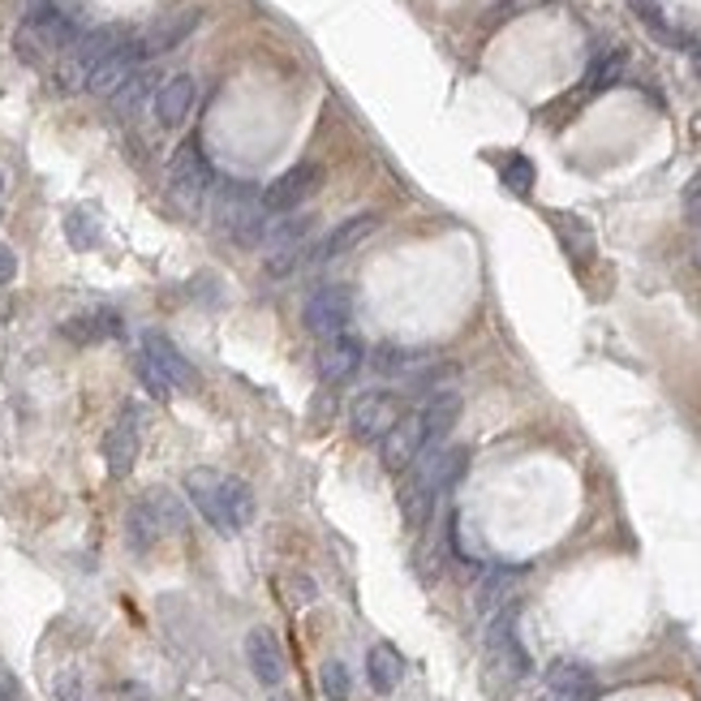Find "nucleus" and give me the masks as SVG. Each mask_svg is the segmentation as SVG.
<instances>
[{
    "mask_svg": "<svg viewBox=\"0 0 701 701\" xmlns=\"http://www.w3.org/2000/svg\"><path fill=\"white\" fill-rule=\"evenodd\" d=\"M186 495L199 508V516L219 534H237L254 521V495L241 478H224L215 470H194L186 478Z\"/></svg>",
    "mask_w": 701,
    "mask_h": 701,
    "instance_id": "f257e3e1",
    "label": "nucleus"
},
{
    "mask_svg": "<svg viewBox=\"0 0 701 701\" xmlns=\"http://www.w3.org/2000/svg\"><path fill=\"white\" fill-rule=\"evenodd\" d=\"M215 224L237 241V246H263L268 237V224H272V211L263 207V194L241 186V181H228L219 194H215Z\"/></svg>",
    "mask_w": 701,
    "mask_h": 701,
    "instance_id": "f03ea898",
    "label": "nucleus"
},
{
    "mask_svg": "<svg viewBox=\"0 0 701 701\" xmlns=\"http://www.w3.org/2000/svg\"><path fill=\"white\" fill-rule=\"evenodd\" d=\"M487 658H491L495 672L503 676V685H516L530 672L525 645L516 637V603H508L503 611H495L491 620H487Z\"/></svg>",
    "mask_w": 701,
    "mask_h": 701,
    "instance_id": "7ed1b4c3",
    "label": "nucleus"
},
{
    "mask_svg": "<svg viewBox=\"0 0 701 701\" xmlns=\"http://www.w3.org/2000/svg\"><path fill=\"white\" fill-rule=\"evenodd\" d=\"M301 319L306 328L319 336V341H332V336H345L353 319V297L345 284H319L306 306H301Z\"/></svg>",
    "mask_w": 701,
    "mask_h": 701,
    "instance_id": "20e7f679",
    "label": "nucleus"
},
{
    "mask_svg": "<svg viewBox=\"0 0 701 701\" xmlns=\"http://www.w3.org/2000/svg\"><path fill=\"white\" fill-rule=\"evenodd\" d=\"M168 186H173V194H177L186 207H199L211 194L215 173H211L207 155H203L199 142H181V146H177V155H173V164H168Z\"/></svg>",
    "mask_w": 701,
    "mask_h": 701,
    "instance_id": "39448f33",
    "label": "nucleus"
},
{
    "mask_svg": "<svg viewBox=\"0 0 701 701\" xmlns=\"http://www.w3.org/2000/svg\"><path fill=\"white\" fill-rule=\"evenodd\" d=\"M319 190H323V168H319L314 159H301V164H293L284 177H276V181L263 190V207L272 211V215L301 211Z\"/></svg>",
    "mask_w": 701,
    "mask_h": 701,
    "instance_id": "423d86ee",
    "label": "nucleus"
},
{
    "mask_svg": "<svg viewBox=\"0 0 701 701\" xmlns=\"http://www.w3.org/2000/svg\"><path fill=\"white\" fill-rule=\"evenodd\" d=\"M396 421H401V396H396V392H388V388H370V392L353 396L349 426H353V435H357V439L379 443Z\"/></svg>",
    "mask_w": 701,
    "mask_h": 701,
    "instance_id": "0eeeda50",
    "label": "nucleus"
},
{
    "mask_svg": "<svg viewBox=\"0 0 701 701\" xmlns=\"http://www.w3.org/2000/svg\"><path fill=\"white\" fill-rule=\"evenodd\" d=\"M421 448H430V435H426V426H421V414H401V421L379 439V456H383V465L392 470V474H405L414 461L421 456Z\"/></svg>",
    "mask_w": 701,
    "mask_h": 701,
    "instance_id": "6e6552de",
    "label": "nucleus"
},
{
    "mask_svg": "<svg viewBox=\"0 0 701 701\" xmlns=\"http://www.w3.org/2000/svg\"><path fill=\"white\" fill-rule=\"evenodd\" d=\"M142 44L134 39V35H126L121 39V48L112 52V57H104L95 70H91V78H86V91L91 95H104V99H112L130 78H134V70H142Z\"/></svg>",
    "mask_w": 701,
    "mask_h": 701,
    "instance_id": "1a4fd4ad",
    "label": "nucleus"
},
{
    "mask_svg": "<svg viewBox=\"0 0 701 701\" xmlns=\"http://www.w3.org/2000/svg\"><path fill=\"white\" fill-rule=\"evenodd\" d=\"M139 443H142V418L134 405H126L121 409V418L112 421V430L104 435V461H108V470L121 478V474H130L134 470V461H139Z\"/></svg>",
    "mask_w": 701,
    "mask_h": 701,
    "instance_id": "9d476101",
    "label": "nucleus"
},
{
    "mask_svg": "<svg viewBox=\"0 0 701 701\" xmlns=\"http://www.w3.org/2000/svg\"><path fill=\"white\" fill-rule=\"evenodd\" d=\"M375 228H379V215H375V211H357V215H349V219H341V224H336L319 246H310L306 268H310V263H332V259L349 254L353 246H361Z\"/></svg>",
    "mask_w": 701,
    "mask_h": 701,
    "instance_id": "9b49d317",
    "label": "nucleus"
},
{
    "mask_svg": "<svg viewBox=\"0 0 701 701\" xmlns=\"http://www.w3.org/2000/svg\"><path fill=\"white\" fill-rule=\"evenodd\" d=\"M142 361L177 392V388H190V379H194V370H190V361H186V353L177 349L164 332H146L142 336Z\"/></svg>",
    "mask_w": 701,
    "mask_h": 701,
    "instance_id": "f8f14e48",
    "label": "nucleus"
},
{
    "mask_svg": "<svg viewBox=\"0 0 701 701\" xmlns=\"http://www.w3.org/2000/svg\"><path fill=\"white\" fill-rule=\"evenodd\" d=\"M194 99H199V82H194V73H173V78H164L159 82V91H155V99H151V108H155V121L159 126H181L186 117H190V108H194Z\"/></svg>",
    "mask_w": 701,
    "mask_h": 701,
    "instance_id": "ddd939ff",
    "label": "nucleus"
},
{
    "mask_svg": "<svg viewBox=\"0 0 701 701\" xmlns=\"http://www.w3.org/2000/svg\"><path fill=\"white\" fill-rule=\"evenodd\" d=\"M199 22H203V9H177V13H168V17H159L146 35H142V57H164V52H173V48H181L194 31H199Z\"/></svg>",
    "mask_w": 701,
    "mask_h": 701,
    "instance_id": "4468645a",
    "label": "nucleus"
},
{
    "mask_svg": "<svg viewBox=\"0 0 701 701\" xmlns=\"http://www.w3.org/2000/svg\"><path fill=\"white\" fill-rule=\"evenodd\" d=\"M366 366V349H361V341L357 336H332L323 353H319V375H323V383H349L353 375Z\"/></svg>",
    "mask_w": 701,
    "mask_h": 701,
    "instance_id": "2eb2a0df",
    "label": "nucleus"
},
{
    "mask_svg": "<svg viewBox=\"0 0 701 701\" xmlns=\"http://www.w3.org/2000/svg\"><path fill=\"white\" fill-rule=\"evenodd\" d=\"M246 658H250V672H254V680L263 689H276L284 680V654L268 629H254L246 637Z\"/></svg>",
    "mask_w": 701,
    "mask_h": 701,
    "instance_id": "dca6fc26",
    "label": "nucleus"
},
{
    "mask_svg": "<svg viewBox=\"0 0 701 701\" xmlns=\"http://www.w3.org/2000/svg\"><path fill=\"white\" fill-rule=\"evenodd\" d=\"M418 414H421L426 435H430V443H448L452 426L461 421V392H456V388H439V392H430V396L421 401Z\"/></svg>",
    "mask_w": 701,
    "mask_h": 701,
    "instance_id": "f3484780",
    "label": "nucleus"
},
{
    "mask_svg": "<svg viewBox=\"0 0 701 701\" xmlns=\"http://www.w3.org/2000/svg\"><path fill=\"white\" fill-rule=\"evenodd\" d=\"M512 585H516V568H491V572H483L474 603H478V611H483L487 620L512 603Z\"/></svg>",
    "mask_w": 701,
    "mask_h": 701,
    "instance_id": "a211bd4d",
    "label": "nucleus"
},
{
    "mask_svg": "<svg viewBox=\"0 0 701 701\" xmlns=\"http://www.w3.org/2000/svg\"><path fill=\"white\" fill-rule=\"evenodd\" d=\"M366 676H370L375 693H392V689L401 685V676H405V663H401V654H396L388 641H379V645H370V654H366Z\"/></svg>",
    "mask_w": 701,
    "mask_h": 701,
    "instance_id": "6ab92c4d",
    "label": "nucleus"
},
{
    "mask_svg": "<svg viewBox=\"0 0 701 701\" xmlns=\"http://www.w3.org/2000/svg\"><path fill=\"white\" fill-rule=\"evenodd\" d=\"M126 538H130V547H134V551H151V547L164 538V521L155 516V508H151V499H146V495H142L130 512H126Z\"/></svg>",
    "mask_w": 701,
    "mask_h": 701,
    "instance_id": "aec40b11",
    "label": "nucleus"
},
{
    "mask_svg": "<svg viewBox=\"0 0 701 701\" xmlns=\"http://www.w3.org/2000/svg\"><path fill=\"white\" fill-rule=\"evenodd\" d=\"M121 332V314L117 310H91V314H78L66 323V336L78 345H91V341H108Z\"/></svg>",
    "mask_w": 701,
    "mask_h": 701,
    "instance_id": "412c9836",
    "label": "nucleus"
},
{
    "mask_svg": "<svg viewBox=\"0 0 701 701\" xmlns=\"http://www.w3.org/2000/svg\"><path fill=\"white\" fill-rule=\"evenodd\" d=\"M155 91H159V82H155V73L151 70H134V78L112 95V108L121 112V117H134L146 99H155Z\"/></svg>",
    "mask_w": 701,
    "mask_h": 701,
    "instance_id": "4be33fe9",
    "label": "nucleus"
},
{
    "mask_svg": "<svg viewBox=\"0 0 701 701\" xmlns=\"http://www.w3.org/2000/svg\"><path fill=\"white\" fill-rule=\"evenodd\" d=\"M370 366H375V375H383V379H405V370L414 366V357L405 349H396V345H379V349L370 353Z\"/></svg>",
    "mask_w": 701,
    "mask_h": 701,
    "instance_id": "5701e85b",
    "label": "nucleus"
},
{
    "mask_svg": "<svg viewBox=\"0 0 701 701\" xmlns=\"http://www.w3.org/2000/svg\"><path fill=\"white\" fill-rule=\"evenodd\" d=\"M499 177H503V186H508L512 194H530V190H534V164H530L525 155H508V159L499 164Z\"/></svg>",
    "mask_w": 701,
    "mask_h": 701,
    "instance_id": "b1692460",
    "label": "nucleus"
},
{
    "mask_svg": "<svg viewBox=\"0 0 701 701\" xmlns=\"http://www.w3.org/2000/svg\"><path fill=\"white\" fill-rule=\"evenodd\" d=\"M151 508H155V516L164 521V534H173V530H181L186 525V508H181V499L173 491H151Z\"/></svg>",
    "mask_w": 701,
    "mask_h": 701,
    "instance_id": "393cba45",
    "label": "nucleus"
},
{
    "mask_svg": "<svg viewBox=\"0 0 701 701\" xmlns=\"http://www.w3.org/2000/svg\"><path fill=\"white\" fill-rule=\"evenodd\" d=\"M319 685H323V698L328 701H349V667L341 663V658H332V663H323V676H319Z\"/></svg>",
    "mask_w": 701,
    "mask_h": 701,
    "instance_id": "a878e982",
    "label": "nucleus"
},
{
    "mask_svg": "<svg viewBox=\"0 0 701 701\" xmlns=\"http://www.w3.org/2000/svg\"><path fill=\"white\" fill-rule=\"evenodd\" d=\"M66 233H70V241L78 250H91V246H99V224L86 215V211H70V219H66Z\"/></svg>",
    "mask_w": 701,
    "mask_h": 701,
    "instance_id": "bb28decb",
    "label": "nucleus"
},
{
    "mask_svg": "<svg viewBox=\"0 0 701 701\" xmlns=\"http://www.w3.org/2000/svg\"><path fill=\"white\" fill-rule=\"evenodd\" d=\"M620 66H625V57L620 52H611V57H598L594 66H590V91H603V86H611L616 82V73H620Z\"/></svg>",
    "mask_w": 701,
    "mask_h": 701,
    "instance_id": "cd10ccee",
    "label": "nucleus"
},
{
    "mask_svg": "<svg viewBox=\"0 0 701 701\" xmlns=\"http://www.w3.org/2000/svg\"><path fill=\"white\" fill-rule=\"evenodd\" d=\"M52 698L57 701H91V689H86V680H82L78 672H61V676H57V685H52Z\"/></svg>",
    "mask_w": 701,
    "mask_h": 701,
    "instance_id": "c85d7f7f",
    "label": "nucleus"
},
{
    "mask_svg": "<svg viewBox=\"0 0 701 701\" xmlns=\"http://www.w3.org/2000/svg\"><path fill=\"white\" fill-rule=\"evenodd\" d=\"M560 237L568 250H577V254H590V228L585 224H577V219H560Z\"/></svg>",
    "mask_w": 701,
    "mask_h": 701,
    "instance_id": "c756f323",
    "label": "nucleus"
},
{
    "mask_svg": "<svg viewBox=\"0 0 701 701\" xmlns=\"http://www.w3.org/2000/svg\"><path fill=\"white\" fill-rule=\"evenodd\" d=\"M680 207H685V215H689L693 224H701V173L689 177V186H685V194H680Z\"/></svg>",
    "mask_w": 701,
    "mask_h": 701,
    "instance_id": "7c9ffc66",
    "label": "nucleus"
},
{
    "mask_svg": "<svg viewBox=\"0 0 701 701\" xmlns=\"http://www.w3.org/2000/svg\"><path fill=\"white\" fill-rule=\"evenodd\" d=\"M13 276H17V254H13V250L0 241V284H9Z\"/></svg>",
    "mask_w": 701,
    "mask_h": 701,
    "instance_id": "2f4dec72",
    "label": "nucleus"
},
{
    "mask_svg": "<svg viewBox=\"0 0 701 701\" xmlns=\"http://www.w3.org/2000/svg\"><path fill=\"white\" fill-rule=\"evenodd\" d=\"M693 66H698V78H701V52H698V57H693Z\"/></svg>",
    "mask_w": 701,
    "mask_h": 701,
    "instance_id": "473e14b6",
    "label": "nucleus"
},
{
    "mask_svg": "<svg viewBox=\"0 0 701 701\" xmlns=\"http://www.w3.org/2000/svg\"><path fill=\"white\" fill-rule=\"evenodd\" d=\"M0 194H4V177H0Z\"/></svg>",
    "mask_w": 701,
    "mask_h": 701,
    "instance_id": "72a5a7b5",
    "label": "nucleus"
}]
</instances>
